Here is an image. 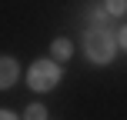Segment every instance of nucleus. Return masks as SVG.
<instances>
[{
    "label": "nucleus",
    "instance_id": "7ed1b4c3",
    "mask_svg": "<svg viewBox=\"0 0 127 120\" xmlns=\"http://www.w3.org/2000/svg\"><path fill=\"white\" fill-rule=\"evenodd\" d=\"M0 70H3V73H0V87H13V83H17V60L13 57H3L0 60Z\"/></svg>",
    "mask_w": 127,
    "mask_h": 120
},
{
    "label": "nucleus",
    "instance_id": "423d86ee",
    "mask_svg": "<svg viewBox=\"0 0 127 120\" xmlns=\"http://www.w3.org/2000/svg\"><path fill=\"white\" fill-rule=\"evenodd\" d=\"M107 13H114V17L127 13V0H107Z\"/></svg>",
    "mask_w": 127,
    "mask_h": 120
},
{
    "label": "nucleus",
    "instance_id": "6e6552de",
    "mask_svg": "<svg viewBox=\"0 0 127 120\" xmlns=\"http://www.w3.org/2000/svg\"><path fill=\"white\" fill-rule=\"evenodd\" d=\"M121 47H124V50H127V27H124V30H121Z\"/></svg>",
    "mask_w": 127,
    "mask_h": 120
},
{
    "label": "nucleus",
    "instance_id": "f03ea898",
    "mask_svg": "<svg viewBox=\"0 0 127 120\" xmlns=\"http://www.w3.org/2000/svg\"><path fill=\"white\" fill-rule=\"evenodd\" d=\"M27 83H30V90H37V94H47V90H54L60 83V67L54 60H37L27 70Z\"/></svg>",
    "mask_w": 127,
    "mask_h": 120
},
{
    "label": "nucleus",
    "instance_id": "20e7f679",
    "mask_svg": "<svg viewBox=\"0 0 127 120\" xmlns=\"http://www.w3.org/2000/svg\"><path fill=\"white\" fill-rule=\"evenodd\" d=\"M50 53H54V60H67L70 53H74V47H70V40H64V37H57L50 44Z\"/></svg>",
    "mask_w": 127,
    "mask_h": 120
},
{
    "label": "nucleus",
    "instance_id": "39448f33",
    "mask_svg": "<svg viewBox=\"0 0 127 120\" xmlns=\"http://www.w3.org/2000/svg\"><path fill=\"white\" fill-rule=\"evenodd\" d=\"M24 120H47V110L40 107V103H30V107L24 110Z\"/></svg>",
    "mask_w": 127,
    "mask_h": 120
},
{
    "label": "nucleus",
    "instance_id": "0eeeda50",
    "mask_svg": "<svg viewBox=\"0 0 127 120\" xmlns=\"http://www.w3.org/2000/svg\"><path fill=\"white\" fill-rule=\"evenodd\" d=\"M0 120H17V114H13V110H3V114H0Z\"/></svg>",
    "mask_w": 127,
    "mask_h": 120
},
{
    "label": "nucleus",
    "instance_id": "f257e3e1",
    "mask_svg": "<svg viewBox=\"0 0 127 120\" xmlns=\"http://www.w3.org/2000/svg\"><path fill=\"white\" fill-rule=\"evenodd\" d=\"M114 50H117V40H114V33H110L107 27L87 30V57L94 63H107L110 57H114Z\"/></svg>",
    "mask_w": 127,
    "mask_h": 120
}]
</instances>
